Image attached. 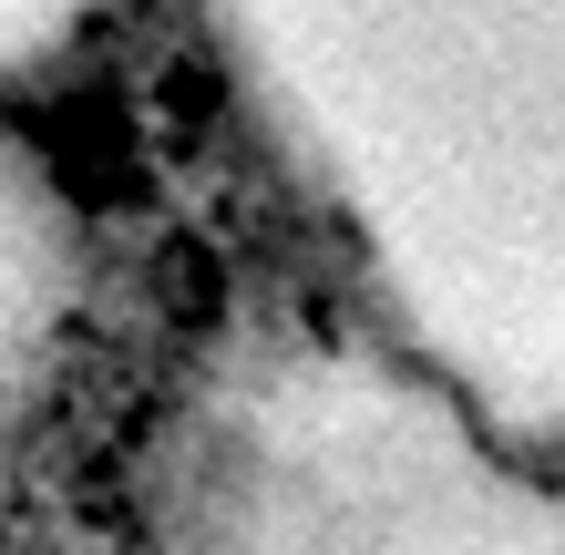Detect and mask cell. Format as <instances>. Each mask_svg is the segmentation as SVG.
I'll return each mask as SVG.
<instances>
[{
    "label": "cell",
    "instance_id": "obj_1",
    "mask_svg": "<svg viewBox=\"0 0 565 555\" xmlns=\"http://www.w3.org/2000/svg\"><path fill=\"white\" fill-rule=\"evenodd\" d=\"M402 350L565 452V0H206Z\"/></svg>",
    "mask_w": 565,
    "mask_h": 555
},
{
    "label": "cell",
    "instance_id": "obj_2",
    "mask_svg": "<svg viewBox=\"0 0 565 555\" xmlns=\"http://www.w3.org/2000/svg\"><path fill=\"white\" fill-rule=\"evenodd\" d=\"M164 494L175 555H565V483L535 442L350 340L216 361Z\"/></svg>",
    "mask_w": 565,
    "mask_h": 555
},
{
    "label": "cell",
    "instance_id": "obj_3",
    "mask_svg": "<svg viewBox=\"0 0 565 555\" xmlns=\"http://www.w3.org/2000/svg\"><path fill=\"white\" fill-rule=\"evenodd\" d=\"M73 330V206L21 145H0V412Z\"/></svg>",
    "mask_w": 565,
    "mask_h": 555
}]
</instances>
